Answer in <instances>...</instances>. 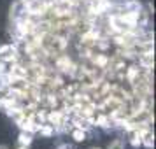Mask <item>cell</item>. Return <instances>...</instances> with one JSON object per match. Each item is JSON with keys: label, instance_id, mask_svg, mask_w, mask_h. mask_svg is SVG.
<instances>
[{"label": "cell", "instance_id": "6da1fadb", "mask_svg": "<svg viewBox=\"0 0 156 149\" xmlns=\"http://www.w3.org/2000/svg\"><path fill=\"white\" fill-rule=\"evenodd\" d=\"M18 55V49H16L12 44H4V46H0V62H4V63H9V62H12Z\"/></svg>", "mask_w": 156, "mask_h": 149}, {"label": "cell", "instance_id": "7a4b0ae2", "mask_svg": "<svg viewBox=\"0 0 156 149\" xmlns=\"http://www.w3.org/2000/svg\"><path fill=\"white\" fill-rule=\"evenodd\" d=\"M140 144H144L147 149L154 147V133L151 130H147V128H144L140 132Z\"/></svg>", "mask_w": 156, "mask_h": 149}, {"label": "cell", "instance_id": "3957f363", "mask_svg": "<svg viewBox=\"0 0 156 149\" xmlns=\"http://www.w3.org/2000/svg\"><path fill=\"white\" fill-rule=\"evenodd\" d=\"M72 139L76 142H84L88 140V132H86V128H74L72 130Z\"/></svg>", "mask_w": 156, "mask_h": 149}, {"label": "cell", "instance_id": "277c9868", "mask_svg": "<svg viewBox=\"0 0 156 149\" xmlns=\"http://www.w3.org/2000/svg\"><path fill=\"white\" fill-rule=\"evenodd\" d=\"M140 65L144 69H153L154 65V58H153V53H144L140 56Z\"/></svg>", "mask_w": 156, "mask_h": 149}, {"label": "cell", "instance_id": "5b68a950", "mask_svg": "<svg viewBox=\"0 0 156 149\" xmlns=\"http://www.w3.org/2000/svg\"><path fill=\"white\" fill-rule=\"evenodd\" d=\"M18 144L30 147V144H32V133H28V132H21V133H20V139H18Z\"/></svg>", "mask_w": 156, "mask_h": 149}, {"label": "cell", "instance_id": "8992f818", "mask_svg": "<svg viewBox=\"0 0 156 149\" xmlns=\"http://www.w3.org/2000/svg\"><path fill=\"white\" fill-rule=\"evenodd\" d=\"M107 149H125V140L123 139H114Z\"/></svg>", "mask_w": 156, "mask_h": 149}, {"label": "cell", "instance_id": "52a82bcc", "mask_svg": "<svg viewBox=\"0 0 156 149\" xmlns=\"http://www.w3.org/2000/svg\"><path fill=\"white\" fill-rule=\"evenodd\" d=\"M107 56H104V55H98V56L95 58V63L98 65V69H105V65H107Z\"/></svg>", "mask_w": 156, "mask_h": 149}, {"label": "cell", "instance_id": "ba28073f", "mask_svg": "<svg viewBox=\"0 0 156 149\" xmlns=\"http://www.w3.org/2000/svg\"><path fill=\"white\" fill-rule=\"evenodd\" d=\"M58 149H74V147H70L69 144H63V146H60V147H58Z\"/></svg>", "mask_w": 156, "mask_h": 149}, {"label": "cell", "instance_id": "9c48e42d", "mask_svg": "<svg viewBox=\"0 0 156 149\" xmlns=\"http://www.w3.org/2000/svg\"><path fill=\"white\" fill-rule=\"evenodd\" d=\"M16 149H28V147H27V146H21V144H18V142H16Z\"/></svg>", "mask_w": 156, "mask_h": 149}, {"label": "cell", "instance_id": "30bf717a", "mask_svg": "<svg viewBox=\"0 0 156 149\" xmlns=\"http://www.w3.org/2000/svg\"><path fill=\"white\" fill-rule=\"evenodd\" d=\"M0 149H9V147L5 146V144H0Z\"/></svg>", "mask_w": 156, "mask_h": 149}, {"label": "cell", "instance_id": "8fae6325", "mask_svg": "<svg viewBox=\"0 0 156 149\" xmlns=\"http://www.w3.org/2000/svg\"><path fill=\"white\" fill-rule=\"evenodd\" d=\"M90 149H100V147H90Z\"/></svg>", "mask_w": 156, "mask_h": 149}]
</instances>
